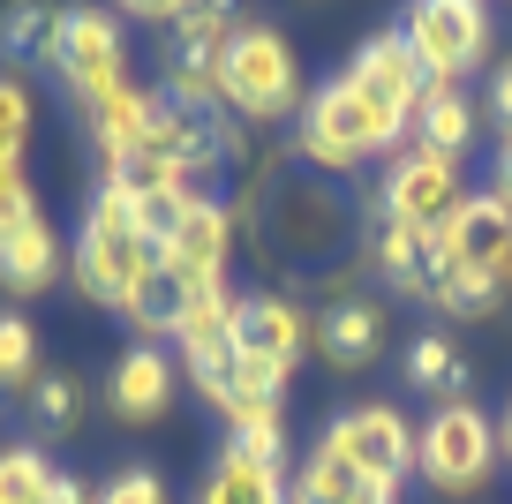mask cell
Returning a JSON list of instances; mask_svg holds the SVG:
<instances>
[{
	"instance_id": "9a60e30c",
	"label": "cell",
	"mask_w": 512,
	"mask_h": 504,
	"mask_svg": "<svg viewBox=\"0 0 512 504\" xmlns=\"http://www.w3.org/2000/svg\"><path fill=\"white\" fill-rule=\"evenodd\" d=\"M174 384H181V362L166 347H128L121 362H113V377H106V407L121 414V422H159V414L174 407Z\"/></svg>"
},
{
	"instance_id": "2e32d148",
	"label": "cell",
	"mask_w": 512,
	"mask_h": 504,
	"mask_svg": "<svg viewBox=\"0 0 512 504\" xmlns=\"http://www.w3.org/2000/svg\"><path fill=\"white\" fill-rule=\"evenodd\" d=\"M309 354H324L332 369H369L384 354V309L369 294H347V301H324L317 309V331H309Z\"/></svg>"
},
{
	"instance_id": "ba28073f",
	"label": "cell",
	"mask_w": 512,
	"mask_h": 504,
	"mask_svg": "<svg viewBox=\"0 0 512 504\" xmlns=\"http://www.w3.org/2000/svg\"><path fill=\"white\" fill-rule=\"evenodd\" d=\"M317 444H332L347 467H362L369 482H384V489H400L407 474H415V422H407L392 399H354V407H339Z\"/></svg>"
},
{
	"instance_id": "5b68a950",
	"label": "cell",
	"mask_w": 512,
	"mask_h": 504,
	"mask_svg": "<svg viewBox=\"0 0 512 504\" xmlns=\"http://www.w3.org/2000/svg\"><path fill=\"white\" fill-rule=\"evenodd\" d=\"M497 414H482L475 399H445L430 407V422H415V474L437 497H475L497 474Z\"/></svg>"
},
{
	"instance_id": "e0dca14e",
	"label": "cell",
	"mask_w": 512,
	"mask_h": 504,
	"mask_svg": "<svg viewBox=\"0 0 512 504\" xmlns=\"http://www.w3.org/2000/svg\"><path fill=\"white\" fill-rule=\"evenodd\" d=\"M61 271H68V249H61V234H53L46 211H31V219H16L8 234H0V286H8L16 301L46 294Z\"/></svg>"
},
{
	"instance_id": "44dd1931",
	"label": "cell",
	"mask_w": 512,
	"mask_h": 504,
	"mask_svg": "<svg viewBox=\"0 0 512 504\" xmlns=\"http://www.w3.org/2000/svg\"><path fill=\"white\" fill-rule=\"evenodd\" d=\"M369 271H377L392 294H407V301H430L437 294V241H422V234H407V226H384V219H369Z\"/></svg>"
},
{
	"instance_id": "277c9868",
	"label": "cell",
	"mask_w": 512,
	"mask_h": 504,
	"mask_svg": "<svg viewBox=\"0 0 512 504\" xmlns=\"http://www.w3.org/2000/svg\"><path fill=\"white\" fill-rule=\"evenodd\" d=\"M467 158H445V151H422V143H407L392 166H384V181L369 189V219L384 226H407V234L437 241L452 219H460L467 204Z\"/></svg>"
},
{
	"instance_id": "7c38bea8",
	"label": "cell",
	"mask_w": 512,
	"mask_h": 504,
	"mask_svg": "<svg viewBox=\"0 0 512 504\" xmlns=\"http://www.w3.org/2000/svg\"><path fill=\"white\" fill-rule=\"evenodd\" d=\"M309 331H317V309H302L294 294L256 286V294H241L234 354H256V362H272V369H294V362L309 354Z\"/></svg>"
},
{
	"instance_id": "484cf974",
	"label": "cell",
	"mask_w": 512,
	"mask_h": 504,
	"mask_svg": "<svg viewBox=\"0 0 512 504\" xmlns=\"http://www.w3.org/2000/svg\"><path fill=\"white\" fill-rule=\"evenodd\" d=\"M31 128H38V91L23 68L0 76V166H31Z\"/></svg>"
},
{
	"instance_id": "d590c367",
	"label": "cell",
	"mask_w": 512,
	"mask_h": 504,
	"mask_svg": "<svg viewBox=\"0 0 512 504\" xmlns=\"http://www.w3.org/2000/svg\"><path fill=\"white\" fill-rule=\"evenodd\" d=\"M490 279H497V294L512 301V249H505V256H497V264H490Z\"/></svg>"
},
{
	"instance_id": "ac0fdd59",
	"label": "cell",
	"mask_w": 512,
	"mask_h": 504,
	"mask_svg": "<svg viewBox=\"0 0 512 504\" xmlns=\"http://www.w3.org/2000/svg\"><path fill=\"white\" fill-rule=\"evenodd\" d=\"M482 136V98L467 91V83H430L415 106V121H407V143H422V151H445V158H467Z\"/></svg>"
},
{
	"instance_id": "8d00e7d4",
	"label": "cell",
	"mask_w": 512,
	"mask_h": 504,
	"mask_svg": "<svg viewBox=\"0 0 512 504\" xmlns=\"http://www.w3.org/2000/svg\"><path fill=\"white\" fill-rule=\"evenodd\" d=\"M497 452H505V459H512V407H505V414H497Z\"/></svg>"
},
{
	"instance_id": "6da1fadb",
	"label": "cell",
	"mask_w": 512,
	"mask_h": 504,
	"mask_svg": "<svg viewBox=\"0 0 512 504\" xmlns=\"http://www.w3.org/2000/svg\"><path fill=\"white\" fill-rule=\"evenodd\" d=\"M68 279L83 286V301L128 316L136 324V347H159L174 331V286H166L159 264V241L144 234V211L136 196L98 181L83 196V226H76V249H68Z\"/></svg>"
},
{
	"instance_id": "8fae6325",
	"label": "cell",
	"mask_w": 512,
	"mask_h": 504,
	"mask_svg": "<svg viewBox=\"0 0 512 504\" xmlns=\"http://www.w3.org/2000/svg\"><path fill=\"white\" fill-rule=\"evenodd\" d=\"M339 76H347L362 98H377V106L392 113V121H415L422 91H430V76H422L415 46H407L400 31H369L362 46L347 53V68H339Z\"/></svg>"
},
{
	"instance_id": "d6a6232c",
	"label": "cell",
	"mask_w": 512,
	"mask_h": 504,
	"mask_svg": "<svg viewBox=\"0 0 512 504\" xmlns=\"http://www.w3.org/2000/svg\"><path fill=\"white\" fill-rule=\"evenodd\" d=\"M38 31H46V8H8V46L38 53Z\"/></svg>"
},
{
	"instance_id": "d6986e66",
	"label": "cell",
	"mask_w": 512,
	"mask_h": 504,
	"mask_svg": "<svg viewBox=\"0 0 512 504\" xmlns=\"http://www.w3.org/2000/svg\"><path fill=\"white\" fill-rule=\"evenodd\" d=\"M505 249H512V204L497 189H475L460 204V219L437 234V264H482L490 271Z\"/></svg>"
},
{
	"instance_id": "1f68e13d",
	"label": "cell",
	"mask_w": 512,
	"mask_h": 504,
	"mask_svg": "<svg viewBox=\"0 0 512 504\" xmlns=\"http://www.w3.org/2000/svg\"><path fill=\"white\" fill-rule=\"evenodd\" d=\"M482 113H490L497 128H512V53H505V61H490V91H482Z\"/></svg>"
},
{
	"instance_id": "7a4b0ae2",
	"label": "cell",
	"mask_w": 512,
	"mask_h": 504,
	"mask_svg": "<svg viewBox=\"0 0 512 504\" xmlns=\"http://www.w3.org/2000/svg\"><path fill=\"white\" fill-rule=\"evenodd\" d=\"M407 151V121H392V113L377 106V98H362L347 76L317 83L302 106V121H294V158L302 166H317L324 181H347L362 174V166H392V158Z\"/></svg>"
},
{
	"instance_id": "603a6c76",
	"label": "cell",
	"mask_w": 512,
	"mask_h": 504,
	"mask_svg": "<svg viewBox=\"0 0 512 504\" xmlns=\"http://www.w3.org/2000/svg\"><path fill=\"white\" fill-rule=\"evenodd\" d=\"M400 377L445 407V399H467V354L452 347V331H415L400 354Z\"/></svg>"
},
{
	"instance_id": "d4e9b609",
	"label": "cell",
	"mask_w": 512,
	"mask_h": 504,
	"mask_svg": "<svg viewBox=\"0 0 512 504\" xmlns=\"http://www.w3.org/2000/svg\"><path fill=\"white\" fill-rule=\"evenodd\" d=\"M430 309L460 316V324H490V316L505 309V294H497V279H490L482 264H437V294H430Z\"/></svg>"
},
{
	"instance_id": "4fadbf2b",
	"label": "cell",
	"mask_w": 512,
	"mask_h": 504,
	"mask_svg": "<svg viewBox=\"0 0 512 504\" xmlns=\"http://www.w3.org/2000/svg\"><path fill=\"white\" fill-rule=\"evenodd\" d=\"M339 234H347V211H339V196L324 181H294V189L272 196V249L279 256L317 264V256L339 249Z\"/></svg>"
},
{
	"instance_id": "836d02e7",
	"label": "cell",
	"mask_w": 512,
	"mask_h": 504,
	"mask_svg": "<svg viewBox=\"0 0 512 504\" xmlns=\"http://www.w3.org/2000/svg\"><path fill=\"white\" fill-rule=\"evenodd\" d=\"M490 189H497V196L512 204V128L497 136V158H490Z\"/></svg>"
},
{
	"instance_id": "5bb4252c",
	"label": "cell",
	"mask_w": 512,
	"mask_h": 504,
	"mask_svg": "<svg viewBox=\"0 0 512 504\" xmlns=\"http://www.w3.org/2000/svg\"><path fill=\"white\" fill-rule=\"evenodd\" d=\"M159 106H166L159 83H136V76H128L121 91H106L98 106H83V121H91V151H98V166H106V174L121 166V158H136V151L151 143V121H159Z\"/></svg>"
},
{
	"instance_id": "52a82bcc",
	"label": "cell",
	"mask_w": 512,
	"mask_h": 504,
	"mask_svg": "<svg viewBox=\"0 0 512 504\" xmlns=\"http://www.w3.org/2000/svg\"><path fill=\"white\" fill-rule=\"evenodd\" d=\"M400 38L415 46L430 83H467L475 68L497 61V16L482 0H415L400 16Z\"/></svg>"
},
{
	"instance_id": "f1b7e54d",
	"label": "cell",
	"mask_w": 512,
	"mask_h": 504,
	"mask_svg": "<svg viewBox=\"0 0 512 504\" xmlns=\"http://www.w3.org/2000/svg\"><path fill=\"white\" fill-rule=\"evenodd\" d=\"M31 392L38 384V331H31V316H0V392Z\"/></svg>"
},
{
	"instance_id": "8992f818",
	"label": "cell",
	"mask_w": 512,
	"mask_h": 504,
	"mask_svg": "<svg viewBox=\"0 0 512 504\" xmlns=\"http://www.w3.org/2000/svg\"><path fill=\"white\" fill-rule=\"evenodd\" d=\"M38 61L76 91V106H98L106 91H121V83H128L121 16H106V8H68V16H46V31H38Z\"/></svg>"
},
{
	"instance_id": "3957f363",
	"label": "cell",
	"mask_w": 512,
	"mask_h": 504,
	"mask_svg": "<svg viewBox=\"0 0 512 504\" xmlns=\"http://www.w3.org/2000/svg\"><path fill=\"white\" fill-rule=\"evenodd\" d=\"M219 106L234 113L241 128L302 121L309 83H302L294 38L272 31V23H234V38H226V53H219Z\"/></svg>"
},
{
	"instance_id": "9c48e42d",
	"label": "cell",
	"mask_w": 512,
	"mask_h": 504,
	"mask_svg": "<svg viewBox=\"0 0 512 504\" xmlns=\"http://www.w3.org/2000/svg\"><path fill=\"white\" fill-rule=\"evenodd\" d=\"M234 211L219 204H189L181 226L159 241V264H166V286L174 294H196V286H226V264H234Z\"/></svg>"
},
{
	"instance_id": "30bf717a",
	"label": "cell",
	"mask_w": 512,
	"mask_h": 504,
	"mask_svg": "<svg viewBox=\"0 0 512 504\" xmlns=\"http://www.w3.org/2000/svg\"><path fill=\"white\" fill-rule=\"evenodd\" d=\"M234 331H241V286H196V294H174V354L181 377H204V369L234 362Z\"/></svg>"
},
{
	"instance_id": "f546056e",
	"label": "cell",
	"mask_w": 512,
	"mask_h": 504,
	"mask_svg": "<svg viewBox=\"0 0 512 504\" xmlns=\"http://www.w3.org/2000/svg\"><path fill=\"white\" fill-rule=\"evenodd\" d=\"M226 38H234V8H219V0H196V8H181V23H174L181 53H226Z\"/></svg>"
},
{
	"instance_id": "7402d4cb",
	"label": "cell",
	"mask_w": 512,
	"mask_h": 504,
	"mask_svg": "<svg viewBox=\"0 0 512 504\" xmlns=\"http://www.w3.org/2000/svg\"><path fill=\"white\" fill-rule=\"evenodd\" d=\"M196 504H294V497H287V467H264V459L219 444L204 482H196Z\"/></svg>"
},
{
	"instance_id": "cb8c5ba5",
	"label": "cell",
	"mask_w": 512,
	"mask_h": 504,
	"mask_svg": "<svg viewBox=\"0 0 512 504\" xmlns=\"http://www.w3.org/2000/svg\"><path fill=\"white\" fill-rule=\"evenodd\" d=\"M159 98L174 113H189V121H211V106H219V53H166V76H159Z\"/></svg>"
},
{
	"instance_id": "74e56055",
	"label": "cell",
	"mask_w": 512,
	"mask_h": 504,
	"mask_svg": "<svg viewBox=\"0 0 512 504\" xmlns=\"http://www.w3.org/2000/svg\"><path fill=\"white\" fill-rule=\"evenodd\" d=\"M91 504H98V497H91Z\"/></svg>"
},
{
	"instance_id": "4dcf8cb0",
	"label": "cell",
	"mask_w": 512,
	"mask_h": 504,
	"mask_svg": "<svg viewBox=\"0 0 512 504\" xmlns=\"http://www.w3.org/2000/svg\"><path fill=\"white\" fill-rule=\"evenodd\" d=\"M98 504H174V497H166V474L159 467H121V474H106Z\"/></svg>"
},
{
	"instance_id": "e575fe53",
	"label": "cell",
	"mask_w": 512,
	"mask_h": 504,
	"mask_svg": "<svg viewBox=\"0 0 512 504\" xmlns=\"http://www.w3.org/2000/svg\"><path fill=\"white\" fill-rule=\"evenodd\" d=\"M121 16H136V23H181V0H128Z\"/></svg>"
},
{
	"instance_id": "83f0119b",
	"label": "cell",
	"mask_w": 512,
	"mask_h": 504,
	"mask_svg": "<svg viewBox=\"0 0 512 504\" xmlns=\"http://www.w3.org/2000/svg\"><path fill=\"white\" fill-rule=\"evenodd\" d=\"M31 422L46 429V437H68V429L83 422V377H68V369H38V384H31Z\"/></svg>"
},
{
	"instance_id": "ffe728a7",
	"label": "cell",
	"mask_w": 512,
	"mask_h": 504,
	"mask_svg": "<svg viewBox=\"0 0 512 504\" xmlns=\"http://www.w3.org/2000/svg\"><path fill=\"white\" fill-rule=\"evenodd\" d=\"M287 497L294 504H400V489L369 482V474L347 467L332 444H309V459L287 474Z\"/></svg>"
},
{
	"instance_id": "4316f807",
	"label": "cell",
	"mask_w": 512,
	"mask_h": 504,
	"mask_svg": "<svg viewBox=\"0 0 512 504\" xmlns=\"http://www.w3.org/2000/svg\"><path fill=\"white\" fill-rule=\"evenodd\" d=\"M53 482L61 467L38 444H0V504H53Z\"/></svg>"
}]
</instances>
